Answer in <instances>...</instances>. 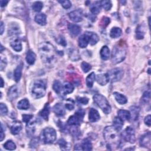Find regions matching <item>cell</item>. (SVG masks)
Masks as SVG:
<instances>
[{"instance_id": "cell-1", "label": "cell", "mask_w": 151, "mask_h": 151, "mask_svg": "<svg viewBox=\"0 0 151 151\" xmlns=\"http://www.w3.org/2000/svg\"><path fill=\"white\" fill-rule=\"evenodd\" d=\"M39 53L42 61L47 65H53L56 60V52L54 46L48 42L39 45Z\"/></svg>"}, {"instance_id": "cell-2", "label": "cell", "mask_w": 151, "mask_h": 151, "mask_svg": "<svg viewBox=\"0 0 151 151\" xmlns=\"http://www.w3.org/2000/svg\"><path fill=\"white\" fill-rule=\"evenodd\" d=\"M118 131L113 126H107L104 130V135L108 146L110 147L119 146L121 140Z\"/></svg>"}, {"instance_id": "cell-3", "label": "cell", "mask_w": 151, "mask_h": 151, "mask_svg": "<svg viewBox=\"0 0 151 151\" xmlns=\"http://www.w3.org/2000/svg\"><path fill=\"white\" fill-rule=\"evenodd\" d=\"M126 55V45L123 41H120L113 48L112 62L113 64H118L123 62Z\"/></svg>"}, {"instance_id": "cell-4", "label": "cell", "mask_w": 151, "mask_h": 151, "mask_svg": "<svg viewBox=\"0 0 151 151\" xmlns=\"http://www.w3.org/2000/svg\"><path fill=\"white\" fill-rule=\"evenodd\" d=\"M46 82L44 80H36L33 84L31 93L35 99H40L44 96L46 91Z\"/></svg>"}, {"instance_id": "cell-5", "label": "cell", "mask_w": 151, "mask_h": 151, "mask_svg": "<svg viewBox=\"0 0 151 151\" xmlns=\"http://www.w3.org/2000/svg\"><path fill=\"white\" fill-rule=\"evenodd\" d=\"M94 102L106 114L111 112V106L106 98L102 94H96L93 96Z\"/></svg>"}, {"instance_id": "cell-6", "label": "cell", "mask_w": 151, "mask_h": 151, "mask_svg": "<svg viewBox=\"0 0 151 151\" xmlns=\"http://www.w3.org/2000/svg\"><path fill=\"white\" fill-rule=\"evenodd\" d=\"M57 134L56 130L53 128H46L41 133V138L42 141L44 143H52L56 139Z\"/></svg>"}, {"instance_id": "cell-7", "label": "cell", "mask_w": 151, "mask_h": 151, "mask_svg": "<svg viewBox=\"0 0 151 151\" xmlns=\"http://www.w3.org/2000/svg\"><path fill=\"white\" fill-rule=\"evenodd\" d=\"M122 136L123 139L130 143H133L135 142V133L133 128L130 126L127 127L122 132Z\"/></svg>"}, {"instance_id": "cell-8", "label": "cell", "mask_w": 151, "mask_h": 151, "mask_svg": "<svg viewBox=\"0 0 151 151\" xmlns=\"http://www.w3.org/2000/svg\"><path fill=\"white\" fill-rule=\"evenodd\" d=\"M109 80L115 82L120 80L123 75V71L120 68H115L112 69L108 73Z\"/></svg>"}, {"instance_id": "cell-9", "label": "cell", "mask_w": 151, "mask_h": 151, "mask_svg": "<svg viewBox=\"0 0 151 151\" xmlns=\"http://www.w3.org/2000/svg\"><path fill=\"white\" fill-rule=\"evenodd\" d=\"M69 16L73 21L79 23L83 20V11L82 10L78 9L70 13Z\"/></svg>"}, {"instance_id": "cell-10", "label": "cell", "mask_w": 151, "mask_h": 151, "mask_svg": "<svg viewBox=\"0 0 151 151\" xmlns=\"http://www.w3.org/2000/svg\"><path fill=\"white\" fill-rule=\"evenodd\" d=\"M20 89L18 86L14 85L11 87L8 91V98L10 100L16 99L20 96Z\"/></svg>"}, {"instance_id": "cell-11", "label": "cell", "mask_w": 151, "mask_h": 151, "mask_svg": "<svg viewBox=\"0 0 151 151\" xmlns=\"http://www.w3.org/2000/svg\"><path fill=\"white\" fill-rule=\"evenodd\" d=\"M151 135L149 132L142 135L140 139V145L143 147H149L150 146Z\"/></svg>"}, {"instance_id": "cell-12", "label": "cell", "mask_w": 151, "mask_h": 151, "mask_svg": "<svg viewBox=\"0 0 151 151\" xmlns=\"http://www.w3.org/2000/svg\"><path fill=\"white\" fill-rule=\"evenodd\" d=\"M10 45L11 47L15 50V51L19 52L22 50V44L20 38L17 36H14L11 40L10 42Z\"/></svg>"}, {"instance_id": "cell-13", "label": "cell", "mask_w": 151, "mask_h": 151, "mask_svg": "<svg viewBox=\"0 0 151 151\" xmlns=\"http://www.w3.org/2000/svg\"><path fill=\"white\" fill-rule=\"evenodd\" d=\"M96 80L99 84L101 86H105L109 82V78L108 73L100 74L97 75Z\"/></svg>"}, {"instance_id": "cell-14", "label": "cell", "mask_w": 151, "mask_h": 151, "mask_svg": "<svg viewBox=\"0 0 151 151\" xmlns=\"http://www.w3.org/2000/svg\"><path fill=\"white\" fill-rule=\"evenodd\" d=\"M78 42L79 47L82 48H86L88 44L89 43V38L87 33H86L82 35L79 37Z\"/></svg>"}, {"instance_id": "cell-15", "label": "cell", "mask_w": 151, "mask_h": 151, "mask_svg": "<svg viewBox=\"0 0 151 151\" xmlns=\"http://www.w3.org/2000/svg\"><path fill=\"white\" fill-rule=\"evenodd\" d=\"M100 115L98 111L94 109H90L89 114V119L91 122H96L100 119Z\"/></svg>"}, {"instance_id": "cell-16", "label": "cell", "mask_w": 151, "mask_h": 151, "mask_svg": "<svg viewBox=\"0 0 151 151\" xmlns=\"http://www.w3.org/2000/svg\"><path fill=\"white\" fill-rule=\"evenodd\" d=\"M22 130V124L20 122L16 121L13 123L11 127V132L12 134L16 135L18 134Z\"/></svg>"}, {"instance_id": "cell-17", "label": "cell", "mask_w": 151, "mask_h": 151, "mask_svg": "<svg viewBox=\"0 0 151 151\" xmlns=\"http://www.w3.org/2000/svg\"><path fill=\"white\" fill-rule=\"evenodd\" d=\"M68 29L70 34L74 36L78 35L81 32V28L76 24H69L68 26Z\"/></svg>"}, {"instance_id": "cell-18", "label": "cell", "mask_w": 151, "mask_h": 151, "mask_svg": "<svg viewBox=\"0 0 151 151\" xmlns=\"http://www.w3.org/2000/svg\"><path fill=\"white\" fill-rule=\"evenodd\" d=\"M145 26L143 24L139 25L136 30V37L138 40L143 39L145 34Z\"/></svg>"}, {"instance_id": "cell-19", "label": "cell", "mask_w": 151, "mask_h": 151, "mask_svg": "<svg viewBox=\"0 0 151 151\" xmlns=\"http://www.w3.org/2000/svg\"><path fill=\"white\" fill-rule=\"evenodd\" d=\"M113 96L118 104L120 105H125L128 102L127 98L123 94L118 93V92H114Z\"/></svg>"}, {"instance_id": "cell-20", "label": "cell", "mask_w": 151, "mask_h": 151, "mask_svg": "<svg viewBox=\"0 0 151 151\" xmlns=\"http://www.w3.org/2000/svg\"><path fill=\"white\" fill-rule=\"evenodd\" d=\"M53 111L58 116H63L65 115V108L60 104H57L53 107Z\"/></svg>"}, {"instance_id": "cell-21", "label": "cell", "mask_w": 151, "mask_h": 151, "mask_svg": "<svg viewBox=\"0 0 151 151\" xmlns=\"http://www.w3.org/2000/svg\"><path fill=\"white\" fill-rule=\"evenodd\" d=\"M34 20L40 26H45L47 23V17L43 13L36 15Z\"/></svg>"}, {"instance_id": "cell-22", "label": "cell", "mask_w": 151, "mask_h": 151, "mask_svg": "<svg viewBox=\"0 0 151 151\" xmlns=\"http://www.w3.org/2000/svg\"><path fill=\"white\" fill-rule=\"evenodd\" d=\"M118 117L122 120L124 121H129L131 118L130 113L126 110H119L118 112Z\"/></svg>"}, {"instance_id": "cell-23", "label": "cell", "mask_w": 151, "mask_h": 151, "mask_svg": "<svg viewBox=\"0 0 151 151\" xmlns=\"http://www.w3.org/2000/svg\"><path fill=\"white\" fill-rule=\"evenodd\" d=\"M100 57L104 60H107L109 59L110 56V50L108 46H104L100 50Z\"/></svg>"}, {"instance_id": "cell-24", "label": "cell", "mask_w": 151, "mask_h": 151, "mask_svg": "<svg viewBox=\"0 0 151 151\" xmlns=\"http://www.w3.org/2000/svg\"><path fill=\"white\" fill-rule=\"evenodd\" d=\"M81 122L82 121L76 115H74L69 118L67 121V124L72 126H77L80 125Z\"/></svg>"}, {"instance_id": "cell-25", "label": "cell", "mask_w": 151, "mask_h": 151, "mask_svg": "<svg viewBox=\"0 0 151 151\" xmlns=\"http://www.w3.org/2000/svg\"><path fill=\"white\" fill-rule=\"evenodd\" d=\"M26 59V61L28 64H29L30 65H33L35 63V61L36 59V55L33 51L30 50V51H28L27 54Z\"/></svg>"}, {"instance_id": "cell-26", "label": "cell", "mask_w": 151, "mask_h": 151, "mask_svg": "<svg viewBox=\"0 0 151 151\" xmlns=\"http://www.w3.org/2000/svg\"><path fill=\"white\" fill-rule=\"evenodd\" d=\"M17 108L20 110H27L30 108V103L27 99H23L18 103Z\"/></svg>"}, {"instance_id": "cell-27", "label": "cell", "mask_w": 151, "mask_h": 151, "mask_svg": "<svg viewBox=\"0 0 151 151\" xmlns=\"http://www.w3.org/2000/svg\"><path fill=\"white\" fill-rule=\"evenodd\" d=\"M89 38V43L91 45H95L99 40V36L94 33L92 32H86Z\"/></svg>"}, {"instance_id": "cell-28", "label": "cell", "mask_w": 151, "mask_h": 151, "mask_svg": "<svg viewBox=\"0 0 151 151\" xmlns=\"http://www.w3.org/2000/svg\"><path fill=\"white\" fill-rule=\"evenodd\" d=\"M50 114V106L48 104H47L43 110L40 112V115L41 118H43L45 121H47L48 119V115Z\"/></svg>"}, {"instance_id": "cell-29", "label": "cell", "mask_w": 151, "mask_h": 151, "mask_svg": "<svg viewBox=\"0 0 151 151\" xmlns=\"http://www.w3.org/2000/svg\"><path fill=\"white\" fill-rule=\"evenodd\" d=\"M100 8H101V5H100V2L96 1L90 6V11L93 14L97 15L100 13Z\"/></svg>"}, {"instance_id": "cell-30", "label": "cell", "mask_w": 151, "mask_h": 151, "mask_svg": "<svg viewBox=\"0 0 151 151\" xmlns=\"http://www.w3.org/2000/svg\"><path fill=\"white\" fill-rule=\"evenodd\" d=\"M130 110L131 112L130 116L133 118V121H136L138 119L139 112H140V108L137 106H132L130 108Z\"/></svg>"}, {"instance_id": "cell-31", "label": "cell", "mask_w": 151, "mask_h": 151, "mask_svg": "<svg viewBox=\"0 0 151 151\" xmlns=\"http://www.w3.org/2000/svg\"><path fill=\"white\" fill-rule=\"evenodd\" d=\"M22 70H23V66L22 65H20L17 67V68L14 71V80L16 82H18L21 79V75H22Z\"/></svg>"}, {"instance_id": "cell-32", "label": "cell", "mask_w": 151, "mask_h": 151, "mask_svg": "<svg viewBox=\"0 0 151 151\" xmlns=\"http://www.w3.org/2000/svg\"><path fill=\"white\" fill-rule=\"evenodd\" d=\"M122 34V31L120 28L113 27L110 33V35L113 38H117L119 37Z\"/></svg>"}, {"instance_id": "cell-33", "label": "cell", "mask_w": 151, "mask_h": 151, "mask_svg": "<svg viewBox=\"0 0 151 151\" xmlns=\"http://www.w3.org/2000/svg\"><path fill=\"white\" fill-rule=\"evenodd\" d=\"M113 127L118 130H120L122 129L123 126V121L121 120L119 117L115 118L113 121Z\"/></svg>"}, {"instance_id": "cell-34", "label": "cell", "mask_w": 151, "mask_h": 151, "mask_svg": "<svg viewBox=\"0 0 151 151\" xmlns=\"http://www.w3.org/2000/svg\"><path fill=\"white\" fill-rule=\"evenodd\" d=\"M81 146H82V149L83 150H90L92 149L91 143L90 140L87 138L83 139Z\"/></svg>"}, {"instance_id": "cell-35", "label": "cell", "mask_w": 151, "mask_h": 151, "mask_svg": "<svg viewBox=\"0 0 151 151\" xmlns=\"http://www.w3.org/2000/svg\"><path fill=\"white\" fill-rule=\"evenodd\" d=\"M63 89L65 94H69L73 91L74 86L69 82H65L63 86Z\"/></svg>"}, {"instance_id": "cell-36", "label": "cell", "mask_w": 151, "mask_h": 151, "mask_svg": "<svg viewBox=\"0 0 151 151\" xmlns=\"http://www.w3.org/2000/svg\"><path fill=\"white\" fill-rule=\"evenodd\" d=\"M96 76H95V74L94 73L92 72L86 78V85L88 87H91L93 85L94 80H95Z\"/></svg>"}, {"instance_id": "cell-37", "label": "cell", "mask_w": 151, "mask_h": 151, "mask_svg": "<svg viewBox=\"0 0 151 151\" xmlns=\"http://www.w3.org/2000/svg\"><path fill=\"white\" fill-rule=\"evenodd\" d=\"M53 89L56 93L60 94L63 90V85L60 81L56 80L53 83Z\"/></svg>"}, {"instance_id": "cell-38", "label": "cell", "mask_w": 151, "mask_h": 151, "mask_svg": "<svg viewBox=\"0 0 151 151\" xmlns=\"http://www.w3.org/2000/svg\"><path fill=\"white\" fill-rule=\"evenodd\" d=\"M20 32V30L19 27L17 26H11L9 30V34L10 35L16 36L17 34H20L19 33Z\"/></svg>"}, {"instance_id": "cell-39", "label": "cell", "mask_w": 151, "mask_h": 151, "mask_svg": "<svg viewBox=\"0 0 151 151\" xmlns=\"http://www.w3.org/2000/svg\"><path fill=\"white\" fill-rule=\"evenodd\" d=\"M4 146L6 149L10 150H13L16 149V145L12 140L7 141L4 145Z\"/></svg>"}, {"instance_id": "cell-40", "label": "cell", "mask_w": 151, "mask_h": 151, "mask_svg": "<svg viewBox=\"0 0 151 151\" xmlns=\"http://www.w3.org/2000/svg\"><path fill=\"white\" fill-rule=\"evenodd\" d=\"M100 5L106 10L109 11L112 8V3L111 1H100Z\"/></svg>"}, {"instance_id": "cell-41", "label": "cell", "mask_w": 151, "mask_h": 151, "mask_svg": "<svg viewBox=\"0 0 151 151\" xmlns=\"http://www.w3.org/2000/svg\"><path fill=\"white\" fill-rule=\"evenodd\" d=\"M58 144L59 145L60 148L63 150H69L70 146H69L68 143L64 139H60L58 141Z\"/></svg>"}, {"instance_id": "cell-42", "label": "cell", "mask_w": 151, "mask_h": 151, "mask_svg": "<svg viewBox=\"0 0 151 151\" xmlns=\"http://www.w3.org/2000/svg\"><path fill=\"white\" fill-rule=\"evenodd\" d=\"M43 7V4L40 1L35 2L33 5V9L34 11L40 12Z\"/></svg>"}, {"instance_id": "cell-43", "label": "cell", "mask_w": 151, "mask_h": 151, "mask_svg": "<svg viewBox=\"0 0 151 151\" xmlns=\"http://www.w3.org/2000/svg\"><path fill=\"white\" fill-rule=\"evenodd\" d=\"M35 122L28 123L27 126V132L29 135H32L35 132Z\"/></svg>"}, {"instance_id": "cell-44", "label": "cell", "mask_w": 151, "mask_h": 151, "mask_svg": "<svg viewBox=\"0 0 151 151\" xmlns=\"http://www.w3.org/2000/svg\"><path fill=\"white\" fill-rule=\"evenodd\" d=\"M142 102L143 104H147L149 103L150 100V92L149 91H145L141 99Z\"/></svg>"}, {"instance_id": "cell-45", "label": "cell", "mask_w": 151, "mask_h": 151, "mask_svg": "<svg viewBox=\"0 0 151 151\" xmlns=\"http://www.w3.org/2000/svg\"><path fill=\"white\" fill-rule=\"evenodd\" d=\"M65 106L69 111H72L74 108V102L72 99H69L67 100Z\"/></svg>"}, {"instance_id": "cell-46", "label": "cell", "mask_w": 151, "mask_h": 151, "mask_svg": "<svg viewBox=\"0 0 151 151\" xmlns=\"http://www.w3.org/2000/svg\"><path fill=\"white\" fill-rule=\"evenodd\" d=\"M81 67L84 73H87L91 69V66L90 65V64H89L85 62H82V63L81 65Z\"/></svg>"}, {"instance_id": "cell-47", "label": "cell", "mask_w": 151, "mask_h": 151, "mask_svg": "<svg viewBox=\"0 0 151 151\" xmlns=\"http://www.w3.org/2000/svg\"><path fill=\"white\" fill-rule=\"evenodd\" d=\"M110 22H111L110 18L108 17H105L102 18L101 22H100V26H101L103 28H105L109 24Z\"/></svg>"}, {"instance_id": "cell-48", "label": "cell", "mask_w": 151, "mask_h": 151, "mask_svg": "<svg viewBox=\"0 0 151 151\" xmlns=\"http://www.w3.org/2000/svg\"><path fill=\"white\" fill-rule=\"evenodd\" d=\"M77 102L82 105H87L89 102V99L85 97H77Z\"/></svg>"}, {"instance_id": "cell-49", "label": "cell", "mask_w": 151, "mask_h": 151, "mask_svg": "<svg viewBox=\"0 0 151 151\" xmlns=\"http://www.w3.org/2000/svg\"><path fill=\"white\" fill-rule=\"evenodd\" d=\"M59 3L62 4L63 7L65 9H69L72 7V3L70 1L66 0V1H59Z\"/></svg>"}, {"instance_id": "cell-50", "label": "cell", "mask_w": 151, "mask_h": 151, "mask_svg": "<svg viewBox=\"0 0 151 151\" xmlns=\"http://www.w3.org/2000/svg\"><path fill=\"white\" fill-rule=\"evenodd\" d=\"M0 111H1V115L5 116L8 113V108L6 105L4 104H0Z\"/></svg>"}, {"instance_id": "cell-51", "label": "cell", "mask_w": 151, "mask_h": 151, "mask_svg": "<svg viewBox=\"0 0 151 151\" xmlns=\"http://www.w3.org/2000/svg\"><path fill=\"white\" fill-rule=\"evenodd\" d=\"M58 44H60L61 45H63V46H66L67 45V43H66V41L65 40V38L62 37V36H59L57 40H56Z\"/></svg>"}, {"instance_id": "cell-52", "label": "cell", "mask_w": 151, "mask_h": 151, "mask_svg": "<svg viewBox=\"0 0 151 151\" xmlns=\"http://www.w3.org/2000/svg\"><path fill=\"white\" fill-rule=\"evenodd\" d=\"M75 115L82 121V120H83V118H84V115H85V112H84V111L83 110V109H79V110H78V111L76 112Z\"/></svg>"}, {"instance_id": "cell-53", "label": "cell", "mask_w": 151, "mask_h": 151, "mask_svg": "<svg viewBox=\"0 0 151 151\" xmlns=\"http://www.w3.org/2000/svg\"><path fill=\"white\" fill-rule=\"evenodd\" d=\"M33 116L32 115H23V121L26 123H28L30 120L33 118Z\"/></svg>"}, {"instance_id": "cell-54", "label": "cell", "mask_w": 151, "mask_h": 151, "mask_svg": "<svg viewBox=\"0 0 151 151\" xmlns=\"http://www.w3.org/2000/svg\"><path fill=\"white\" fill-rule=\"evenodd\" d=\"M7 66V60L6 58L1 57V63H0V70L3 71Z\"/></svg>"}, {"instance_id": "cell-55", "label": "cell", "mask_w": 151, "mask_h": 151, "mask_svg": "<svg viewBox=\"0 0 151 151\" xmlns=\"http://www.w3.org/2000/svg\"><path fill=\"white\" fill-rule=\"evenodd\" d=\"M145 123L146 125H147L148 126H150V115H147L145 118Z\"/></svg>"}, {"instance_id": "cell-56", "label": "cell", "mask_w": 151, "mask_h": 151, "mask_svg": "<svg viewBox=\"0 0 151 151\" xmlns=\"http://www.w3.org/2000/svg\"><path fill=\"white\" fill-rule=\"evenodd\" d=\"M31 143H33V145H31V147H33V146H35L36 145H37L38 144V139L35 138H34L31 142Z\"/></svg>"}, {"instance_id": "cell-57", "label": "cell", "mask_w": 151, "mask_h": 151, "mask_svg": "<svg viewBox=\"0 0 151 151\" xmlns=\"http://www.w3.org/2000/svg\"><path fill=\"white\" fill-rule=\"evenodd\" d=\"M74 56H76V57H79V55H78V53L76 51H72V52H70V58L72 59L73 57H75Z\"/></svg>"}, {"instance_id": "cell-58", "label": "cell", "mask_w": 151, "mask_h": 151, "mask_svg": "<svg viewBox=\"0 0 151 151\" xmlns=\"http://www.w3.org/2000/svg\"><path fill=\"white\" fill-rule=\"evenodd\" d=\"M4 137H5V135L4 133L3 125L1 124V137H0V141H2L4 139Z\"/></svg>"}, {"instance_id": "cell-59", "label": "cell", "mask_w": 151, "mask_h": 151, "mask_svg": "<svg viewBox=\"0 0 151 151\" xmlns=\"http://www.w3.org/2000/svg\"><path fill=\"white\" fill-rule=\"evenodd\" d=\"M4 28H5V26H4V24L3 22H1V26H0V30H1V32H0V33H1V35L4 33Z\"/></svg>"}, {"instance_id": "cell-60", "label": "cell", "mask_w": 151, "mask_h": 151, "mask_svg": "<svg viewBox=\"0 0 151 151\" xmlns=\"http://www.w3.org/2000/svg\"><path fill=\"white\" fill-rule=\"evenodd\" d=\"M8 3H9L8 1H4V0H1V7H4L6 6L7 4H8Z\"/></svg>"}, {"instance_id": "cell-61", "label": "cell", "mask_w": 151, "mask_h": 151, "mask_svg": "<svg viewBox=\"0 0 151 151\" xmlns=\"http://www.w3.org/2000/svg\"><path fill=\"white\" fill-rule=\"evenodd\" d=\"M74 149V150H83L82 146L80 145H75Z\"/></svg>"}, {"instance_id": "cell-62", "label": "cell", "mask_w": 151, "mask_h": 151, "mask_svg": "<svg viewBox=\"0 0 151 151\" xmlns=\"http://www.w3.org/2000/svg\"><path fill=\"white\" fill-rule=\"evenodd\" d=\"M1 87H3L4 86V80H3V78H2V77L1 78Z\"/></svg>"}, {"instance_id": "cell-63", "label": "cell", "mask_w": 151, "mask_h": 151, "mask_svg": "<svg viewBox=\"0 0 151 151\" xmlns=\"http://www.w3.org/2000/svg\"><path fill=\"white\" fill-rule=\"evenodd\" d=\"M1 52H3V50L4 48H3V46L2 45H1Z\"/></svg>"}, {"instance_id": "cell-64", "label": "cell", "mask_w": 151, "mask_h": 151, "mask_svg": "<svg viewBox=\"0 0 151 151\" xmlns=\"http://www.w3.org/2000/svg\"><path fill=\"white\" fill-rule=\"evenodd\" d=\"M149 71H150V69L148 70V73H149V74H150V72H149Z\"/></svg>"}]
</instances>
